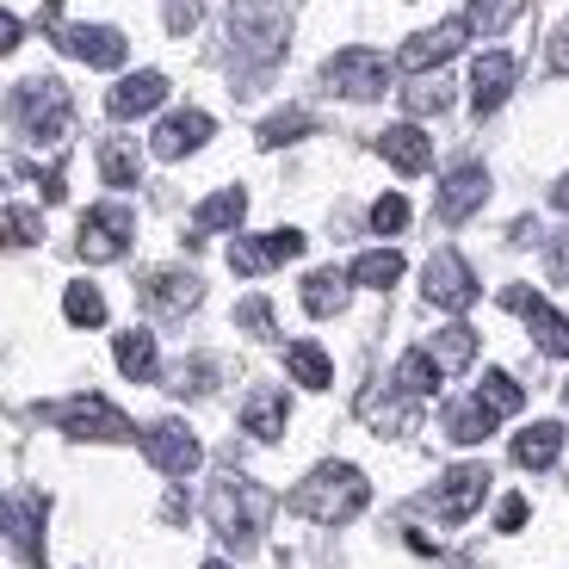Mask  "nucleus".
<instances>
[{"label": "nucleus", "instance_id": "nucleus-1", "mask_svg": "<svg viewBox=\"0 0 569 569\" xmlns=\"http://www.w3.org/2000/svg\"><path fill=\"white\" fill-rule=\"evenodd\" d=\"M366 501H371V483H366V470H353V465H316L291 489V508L303 520H322V527H347Z\"/></svg>", "mask_w": 569, "mask_h": 569}, {"label": "nucleus", "instance_id": "nucleus-2", "mask_svg": "<svg viewBox=\"0 0 569 569\" xmlns=\"http://www.w3.org/2000/svg\"><path fill=\"white\" fill-rule=\"evenodd\" d=\"M7 112H13L19 137H26V142H38V149L62 142V137H69V124H74V100H69V87H62V81H50V74H38V81L13 87V100H7Z\"/></svg>", "mask_w": 569, "mask_h": 569}, {"label": "nucleus", "instance_id": "nucleus-3", "mask_svg": "<svg viewBox=\"0 0 569 569\" xmlns=\"http://www.w3.org/2000/svg\"><path fill=\"white\" fill-rule=\"evenodd\" d=\"M267 513H272L267 489L242 483V477H217L211 483V527L223 532V545H236V551H248V545L267 532Z\"/></svg>", "mask_w": 569, "mask_h": 569}, {"label": "nucleus", "instance_id": "nucleus-4", "mask_svg": "<svg viewBox=\"0 0 569 569\" xmlns=\"http://www.w3.org/2000/svg\"><path fill=\"white\" fill-rule=\"evenodd\" d=\"M229 38L242 43L248 57L272 62L284 50V38H291V19H284L279 0H236L229 7Z\"/></svg>", "mask_w": 569, "mask_h": 569}, {"label": "nucleus", "instance_id": "nucleus-5", "mask_svg": "<svg viewBox=\"0 0 569 569\" xmlns=\"http://www.w3.org/2000/svg\"><path fill=\"white\" fill-rule=\"evenodd\" d=\"M50 421L62 427V433H69V440H130V433H137V427L124 421V409H112V402L106 397H69V402H57V409H50Z\"/></svg>", "mask_w": 569, "mask_h": 569}, {"label": "nucleus", "instance_id": "nucleus-6", "mask_svg": "<svg viewBox=\"0 0 569 569\" xmlns=\"http://www.w3.org/2000/svg\"><path fill=\"white\" fill-rule=\"evenodd\" d=\"M328 93H341V100H385L390 87V62L378 50H341V57L322 69Z\"/></svg>", "mask_w": 569, "mask_h": 569}, {"label": "nucleus", "instance_id": "nucleus-7", "mask_svg": "<svg viewBox=\"0 0 569 569\" xmlns=\"http://www.w3.org/2000/svg\"><path fill=\"white\" fill-rule=\"evenodd\" d=\"M483 496H489V470L483 465H452L440 483H433L427 508L440 513L446 527H458V520H470V513L483 508Z\"/></svg>", "mask_w": 569, "mask_h": 569}, {"label": "nucleus", "instance_id": "nucleus-8", "mask_svg": "<svg viewBox=\"0 0 569 569\" xmlns=\"http://www.w3.org/2000/svg\"><path fill=\"white\" fill-rule=\"evenodd\" d=\"M501 310L527 316V328H532V341H539V353L569 359V322L539 298V291H532V284H508V291H501Z\"/></svg>", "mask_w": 569, "mask_h": 569}, {"label": "nucleus", "instance_id": "nucleus-9", "mask_svg": "<svg viewBox=\"0 0 569 569\" xmlns=\"http://www.w3.org/2000/svg\"><path fill=\"white\" fill-rule=\"evenodd\" d=\"M142 452H149V465L168 470V477H186V470H199V433L180 421V415H168V421H156L149 433H142Z\"/></svg>", "mask_w": 569, "mask_h": 569}, {"label": "nucleus", "instance_id": "nucleus-10", "mask_svg": "<svg viewBox=\"0 0 569 569\" xmlns=\"http://www.w3.org/2000/svg\"><path fill=\"white\" fill-rule=\"evenodd\" d=\"M465 38H470V19H440V26L415 31V38L397 50V62L409 74H427V69H440V62H452L458 50H465Z\"/></svg>", "mask_w": 569, "mask_h": 569}, {"label": "nucleus", "instance_id": "nucleus-11", "mask_svg": "<svg viewBox=\"0 0 569 569\" xmlns=\"http://www.w3.org/2000/svg\"><path fill=\"white\" fill-rule=\"evenodd\" d=\"M130 211L124 204H93L87 211V223H81V236H74V254L81 260H118L130 248Z\"/></svg>", "mask_w": 569, "mask_h": 569}, {"label": "nucleus", "instance_id": "nucleus-12", "mask_svg": "<svg viewBox=\"0 0 569 569\" xmlns=\"http://www.w3.org/2000/svg\"><path fill=\"white\" fill-rule=\"evenodd\" d=\"M303 254V229H272V236H242V242L229 248V267L242 272V279H260V272L284 267V260Z\"/></svg>", "mask_w": 569, "mask_h": 569}, {"label": "nucleus", "instance_id": "nucleus-13", "mask_svg": "<svg viewBox=\"0 0 569 569\" xmlns=\"http://www.w3.org/2000/svg\"><path fill=\"white\" fill-rule=\"evenodd\" d=\"M421 298L440 303V310H470V303H477V272L458 254H433L421 272Z\"/></svg>", "mask_w": 569, "mask_h": 569}, {"label": "nucleus", "instance_id": "nucleus-14", "mask_svg": "<svg viewBox=\"0 0 569 569\" xmlns=\"http://www.w3.org/2000/svg\"><path fill=\"white\" fill-rule=\"evenodd\" d=\"M57 50L81 57L87 69H118L130 43H124V31H112V26H57Z\"/></svg>", "mask_w": 569, "mask_h": 569}, {"label": "nucleus", "instance_id": "nucleus-15", "mask_svg": "<svg viewBox=\"0 0 569 569\" xmlns=\"http://www.w3.org/2000/svg\"><path fill=\"white\" fill-rule=\"evenodd\" d=\"M513 81H520V62H513L508 50H489V57H477V69H470V106L489 118V112H496V106L513 93Z\"/></svg>", "mask_w": 569, "mask_h": 569}, {"label": "nucleus", "instance_id": "nucleus-16", "mask_svg": "<svg viewBox=\"0 0 569 569\" xmlns=\"http://www.w3.org/2000/svg\"><path fill=\"white\" fill-rule=\"evenodd\" d=\"M483 199H489V168H477V161L452 168L446 186H440V223H465V217H477Z\"/></svg>", "mask_w": 569, "mask_h": 569}, {"label": "nucleus", "instance_id": "nucleus-17", "mask_svg": "<svg viewBox=\"0 0 569 569\" xmlns=\"http://www.w3.org/2000/svg\"><path fill=\"white\" fill-rule=\"evenodd\" d=\"M168 100V74H156V69H137V74H124V81L106 93V112L124 124V118H142V112H156V106Z\"/></svg>", "mask_w": 569, "mask_h": 569}, {"label": "nucleus", "instance_id": "nucleus-18", "mask_svg": "<svg viewBox=\"0 0 569 569\" xmlns=\"http://www.w3.org/2000/svg\"><path fill=\"white\" fill-rule=\"evenodd\" d=\"M0 527L26 551V563H43V496H0Z\"/></svg>", "mask_w": 569, "mask_h": 569}, {"label": "nucleus", "instance_id": "nucleus-19", "mask_svg": "<svg viewBox=\"0 0 569 569\" xmlns=\"http://www.w3.org/2000/svg\"><path fill=\"white\" fill-rule=\"evenodd\" d=\"M211 112H173V118H161L156 124V137H149V149H156L161 161H180V156H192L199 142H211Z\"/></svg>", "mask_w": 569, "mask_h": 569}, {"label": "nucleus", "instance_id": "nucleus-20", "mask_svg": "<svg viewBox=\"0 0 569 569\" xmlns=\"http://www.w3.org/2000/svg\"><path fill=\"white\" fill-rule=\"evenodd\" d=\"M378 156H385L397 173H427L433 168V142H427V130H415V124H390L385 137H378Z\"/></svg>", "mask_w": 569, "mask_h": 569}, {"label": "nucleus", "instance_id": "nucleus-21", "mask_svg": "<svg viewBox=\"0 0 569 569\" xmlns=\"http://www.w3.org/2000/svg\"><path fill=\"white\" fill-rule=\"evenodd\" d=\"M142 291H149V303H156L161 316H186L192 303L204 298V279H199V272H156Z\"/></svg>", "mask_w": 569, "mask_h": 569}, {"label": "nucleus", "instance_id": "nucleus-22", "mask_svg": "<svg viewBox=\"0 0 569 569\" xmlns=\"http://www.w3.org/2000/svg\"><path fill=\"white\" fill-rule=\"evenodd\" d=\"M557 452H563V421H532L513 433V465L545 470V465H557Z\"/></svg>", "mask_w": 569, "mask_h": 569}, {"label": "nucleus", "instance_id": "nucleus-23", "mask_svg": "<svg viewBox=\"0 0 569 569\" xmlns=\"http://www.w3.org/2000/svg\"><path fill=\"white\" fill-rule=\"evenodd\" d=\"M347 272L341 267H316L310 279H303V310L310 316H341L347 310Z\"/></svg>", "mask_w": 569, "mask_h": 569}, {"label": "nucleus", "instance_id": "nucleus-24", "mask_svg": "<svg viewBox=\"0 0 569 569\" xmlns=\"http://www.w3.org/2000/svg\"><path fill=\"white\" fill-rule=\"evenodd\" d=\"M112 359H118V371H124V378L149 385V378H156V335H149V328H124V335H118V347H112Z\"/></svg>", "mask_w": 569, "mask_h": 569}, {"label": "nucleus", "instance_id": "nucleus-25", "mask_svg": "<svg viewBox=\"0 0 569 569\" xmlns=\"http://www.w3.org/2000/svg\"><path fill=\"white\" fill-rule=\"evenodd\" d=\"M242 427L254 433V440H284V397L279 390H254V397L242 402Z\"/></svg>", "mask_w": 569, "mask_h": 569}, {"label": "nucleus", "instance_id": "nucleus-26", "mask_svg": "<svg viewBox=\"0 0 569 569\" xmlns=\"http://www.w3.org/2000/svg\"><path fill=\"white\" fill-rule=\"evenodd\" d=\"M284 366H291V378H298L303 390H328V385H335V366H328V353L316 341H291V347H284Z\"/></svg>", "mask_w": 569, "mask_h": 569}, {"label": "nucleus", "instance_id": "nucleus-27", "mask_svg": "<svg viewBox=\"0 0 569 569\" xmlns=\"http://www.w3.org/2000/svg\"><path fill=\"white\" fill-rule=\"evenodd\" d=\"M427 359H433V366H440V371H465L470 359H477V335H470L465 322L440 328V335L427 341Z\"/></svg>", "mask_w": 569, "mask_h": 569}, {"label": "nucleus", "instance_id": "nucleus-28", "mask_svg": "<svg viewBox=\"0 0 569 569\" xmlns=\"http://www.w3.org/2000/svg\"><path fill=\"white\" fill-rule=\"evenodd\" d=\"M347 279L371 284V291H390V284L402 279V254H397V248H371V254H359L353 267H347Z\"/></svg>", "mask_w": 569, "mask_h": 569}, {"label": "nucleus", "instance_id": "nucleus-29", "mask_svg": "<svg viewBox=\"0 0 569 569\" xmlns=\"http://www.w3.org/2000/svg\"><path fill=\"white\" fill-rule=\"evenodd\" d=\"M446 433H452L458 446H477V440H489V433H496V415H489L477 397L452 402V409H446Z\"/></svg>", "mask_w": 569, "mask_h": 569}, {"label": "nucleus", "instance_id": "nucleus-30", "mask_svg": "<svg viewBox=\"0 0 569 569\" xmlns=\"http://www.w3.org/2000/svg\"><path fill=\"white\" fill-rule=\"evenodd\" d=\"M248 211V192L242 186H223V192H211V199L199 204V236H211V229H236Z\"/></svg>", "mask_w": 569, "mask_h": 569}, {"label": "nucleus", "instance_id": "nucleus-31", "mask_svg": "<svg viewBox=\"0 0 569 569\" xmlns=\"http://www.w3.org/2000/svg\"><path fill=\"white\" fill-rule=\"evenodd\" d=\"M440 378H446V371L427 359V347H421V353H402V366H397V390H402V397H433Z\"/></svg>", "mask_w": 569, "mask_h": 569}, {"label": "nucleus", "instance_id": "nucleus-32", "mask_svg": "<svg viewBox=\"0 0 569 569\" xmlns=\"http://www.w3.org/2000/svg\"><path fill=\"white\" fill-rule=\"evenodd\" d=\"M527 13V0H470V31H483V38H496V31H508L513 19Z\"/></svg>", "mask_w": 569, "mask_h": 569}, {"label": "nucleus", "instance_id": "nucleus-33", "mask_svg": "<svg viewBox=\"0 0 569 569\" xmlns=\"http://www.w3.org/2000/svg\"><path fill=\"white\" fill-rule=\"evenodd\" d=\"M137 149H130L124 137H112V142H100V180L106 186H137Z\"/></svg>", "mask_w": 569, "mask_h": 569}, {"label": "nucleus", "instance_id": "nucleus-34", "mask_svg": "<svg viewBox=\"0 0 569 569\" xmlns=\"http://www.w3.org/2000/svg\"><path fill=\"white\" fill-rule=\"evenodd\" d=\"M62 310H69L74 328H100V322H106V298H100L87 279H74L69 291H62Z\"/></svg>", "mask_w": 569, "mask_h": 569}, {"label": "nucleus", "instance_id": "nucleus-35", "mask_svg": "<svg viewBox=\"0 0 569 569\" xmlns=\"http://www.w3.org/2000/svg\"><path fill=\"white\" fill-rule=\"evenodd\" d=\"M477 402H483V409L501 421V415H520V402H527V397H520V385H513L508 371H483V390H477Z\"/></svg>", "mask_w": 569, "mask_h": 569}, {"label": "nucleus", "instance_id": "nucleus-36", "mask_svg": "<svg viewBox=\"0 0 569 569\" xmlns=\"http://www.w3.org/2000/svg\"><path fill=\"white\" fill-rule=\"evenodd\" d=\"M446 106H452V81H446V74H433V69H427L421 81H409V112H415V118L446 112Z\"/></svg>", "mask_w": 569, "mask_h": 569}, {"label": "nucleus", "instance_id": "nucleus-37", "mask_svg": "<svg viewBox=\"0 0 569 569\" xmlns=\"http://www.w3.org/2000/svg\"><path fill=\"white\" fill-rule=\"evenodd\" d=\"M310 130H316V118H310V112H279V118H267V124H260V149L298 142V137H310Z\"/></svg>", "mask_w": 569, "mask_h": 569}, {"label": "nucleus", "instance_id": "nucleus-38", "mask_svg": "<svg viewBox=\"0 0 569 569\" xmlns=\"http://www.w3.org/2000/svg\"><path fill=\"white\" fill-rule=\"evenodd\" d=\"M371 229H378V236H402V229H409V199H397V192L378 199L371 204Z\"/></svg>", "mask_w": 569, "mask_h": 569}, {"label": "nucleus", "instance_id": "nucleus-39", "mask_svg": "<svg viewBox=\"0 0 569 569\" xmlns=\"http://www.w3.org/2000/svg\"><path fill=\"white\" fill-rule=\"evenodd\" d=\"M236 322H242L248 335H272V303H267V298H242V310H236Z\"/></svg>", "mask_w": 569, "mask_h": 569}, {"label": "nucleus", "instance_id": "nucleus-40", "mask_svg": "<svg viewBox=\"0 0 569 569\" xmlns=\"http://www.w3.org/2000/svg\"><path fill=\"white\" fill-rule=\"evenodd\" d=\"M496 527H501V532H520V527H527V501H520V496H501Z\"/></svg>", "mask_w": 569, "mask_h": 569}, {"label": "nucleus", "instance_id": "nucleus-41", "mask_svg": "<svg viewBox=\"0 0 569 569\" xmlns=\"http://www.w3.org/2000/svg\"><path fill=\"white\" fill-rule=\"evenodd\" d=\"M199 13H204L199 0H168V31H192V26H199Z\"/></svg>", "mask_w": 569, "mask_h": 569}, {"label": "nucleus", "instance_id": "nucleus-42", "mask_svg": "<svg viewBox=\"0 0 569 569\" xmlns=\"http://www.w3.org/2000/svg\"><path fill=\"white\" fill-rule=\"evenodd\" d=\"M551 69H557V74H569V19L551 31Z\"/></svg>", "mask_w": 569, "mask_h": 569}, {"label": "nucleus", "instance_id": "nucleus-43", "mask_svg": "<svg viewBox=\"0 0 569 569\" xmlns=\"http://www.w3.org/2000/svg\"><path fill=\"white\" fill-rule=\"evenodd\" d=\"M19 38H26V26H19L7 7H0V57H7V50H19Z\"/></svg>", "mask_w": 569, "mask_h": 569}, {"label": "nucleus", "instance_id": "nucleus-44", "mask_svg": "<svg viewBox=\"0 0 569 569\" xmlns=\"http://www.w3.org/2000/svg\"><path fill=\"white\" fill-rule=\"evenodd\" d=\"M551 279H569V236L551 242Z\"/></svg>", "mask_w": 569, "mask_h": 569}, {"label": "nucleus", "instance_id": "nucleus-45", "mask_svg": "<svg viewBox=\"0 0 569 569\" xmlns=\"http://www.w3.org/2000/svg\"><path fill=\"white\" fill-rule=\"evenodd\" d=\"M551 204H557V211H569V173H563V180L551 186Z\"/></svg>", "mask_w": 569, "mask_h": 569}, {"label": "nucleus", "instance_id": "nucleus-46", "mask_svg": "<svg viewBox=\"0 0 569 569\" xmlns=\"http://www.w3.org/2000/svg\"><path fill=\"white\" fill-rule=\"evenodd\" d=\"M204 569H229V563H217V557H211V563H204Z\"/></svg>", "mask_w": 569, "mask_h": 569}, {"label": "nucleus", "instance_id": "nucleus-47", "mask_svg": "<svg viewBox=\"0 0 569 569\" xmlns=\"http://www.w3.org/2000/svg\"><path fill=\"white\" fill-rule=\"evenodd\" d=\"M563 397H569V385H563Z\"/></svg>", "mask_w": 569, "mask_h": 569}]
</instances>
